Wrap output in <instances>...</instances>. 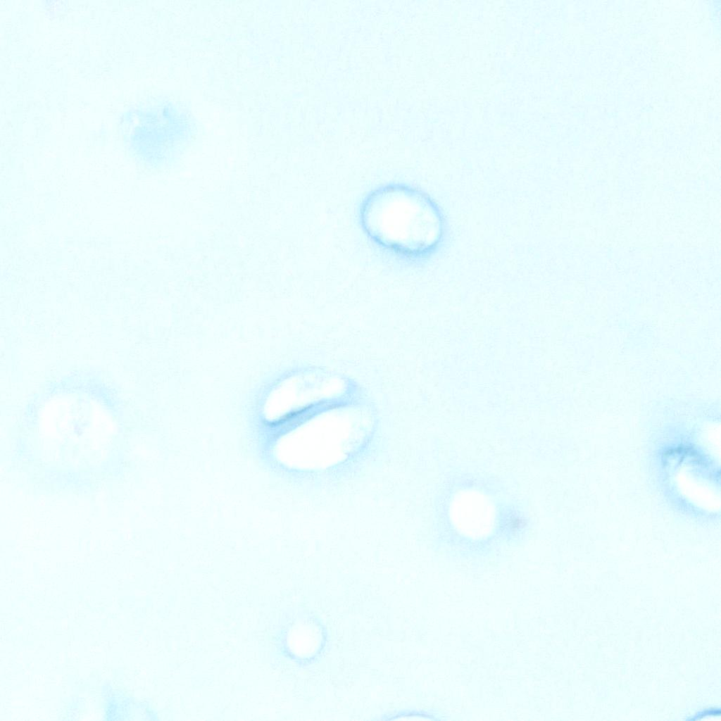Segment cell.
Wrapping results in <instances>:
<instances>
[{
  "mask_svg": "<svg viewBox=\"0 0 721 721\" xmlns=\"http://www.w3.org/2000/svg\"><path fill=\"white\" fill-rule=\"evenodd\" d=\"M358 227L371 246L395 265L416 269L441 256L451 240L448 215L426 190L413 184L390 182L376 186L361 199Z\"/></svg>",
  "mask_w": 721,
  "mask_h": 721,
  "instance_id": "cell-1",
  "label": "cell"
}]
</instances>
